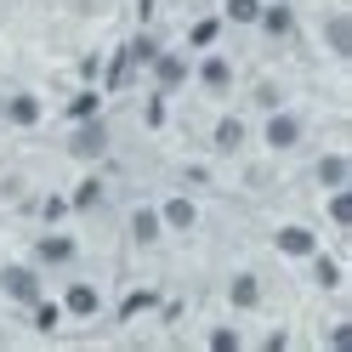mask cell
I'll return each mask as SVG.
<instances>
[{
  "mask_svg": "<svg viewBox=\"0 0 352 352\" xmlns=\"http://www.w3.org/2000/svg\"><path fill=\"white\" fill-rule=\"evenodd\" d=\"M40 296H46V273H40L34 261H0V301L34 307Z\"/></svg>",
  "mask_w": 352,
  "mask_h": 352,
  "instance_id": "obj_4",
  "label": "cell"
},
{
  "mask_svg": "<svg viewBox=\"0 0 352 352\" xmlns=\"http://www.w3.org/2000/svg\"><path fill=\"white\" fill-rule=\"evenodd\" d=\"M307 267H313V284H318V290H341V261H336V256L313 250V256H307Z\"/></svg>",
  "mask_w": 352,
  "mask_h": 352,
  "instance_id": "obj_19",
  "label": "cell"
},
{
  "mask_svg": "<svg viewBox=\"0 0 352 352\" xmlns=\"http://www.w3.org/2000/svg\"><path fill=\"white\" fill-rule=\"evenodd\" d=\"M97 114V97H74L69 102V120H91Z\"/></svg>",
  "mask_w": 352,
  "mask_h": 352,
  "instance_id": "obj_25",
  "label": "cell"
},
{
  "mask_svg": "<svg viewBox=\"0 0 352 352\" xmlns=\"http://www.w3.org/2000/svg\"><path fill=\"white\" fill-rule=\"evenodd\" d=\"M188 85H199L205 97H233V85H239V69H233V57H222V52H199L193 57V74H188Z\"/></svg>",
  "mask_w": 352,
  "mask_h": 352,
  "instance_id": "obj_5",
  "label": "cell"
},
{
  "mask_svg": "<svg viewBox=\"0 0 352 352\" xmlns=\"http://www.w3.org/2000/svg\"><path fill=\"white\" fill-rule=\"evenodd\" d=\"M205 346H216V352H239V346H245V329H239V324H210V329H205Z\"/></svg>",
  "mask_w": 352,
  "mask_h": 352,
  "instance_id": "obj_21",
  "label": "cell"
},
{
  "mask_svg": "<svg viewBox=\"0 0 352 352\" xmlns=\"http://www.w3.org/2000/svg\"><path fill=\"white\" fill-rule=\"evenodd\" d=\"M256 137H261V148H267V153H296V148L307 142V114H301V108H284V102H273L267 114H261Z\"/></svg>",
  "mask_w": 352,
  "mask_h": 352,
  "instance_id": "obj_1",
  "label": "cell"
},
{
  "mask_svg": "<svg viewBox=\"0 0 352 352\" xmlns=\"http://www.w3.org/2000/svg\"><path fill=\"white\" fill-rule=\"evenodd\" d=\"M153 301H160V296H153V290H137V296H131V301H120V313H125V318H131V313H148Z\"/></svg>",
  "mask_w": 352,
  "mask_h": 352,
  "instance_id": "obj_24",
  "label": "cell"
},
{
  "mask_svg": "<svg viewBox=\"0 0 352 352\" xmlns=\"http://www.w3.org/2000/svg\"><path fill=\"white\" fill-rule=\"evenodd\" d=\"M324 46H329V57H352V17L346 12H329L324 17Z\"/></svg>",
  "mask_w": 352,
  "mask_h": 352,
  "instance_id": "obj_17",
  "label": "cell"
},
{
  "mask_svg": "<svg viewBox=\"0 0 352 352\" xmlns=\"http://www.w3.org/2000/svg\"><path fill=\"white\" fill-rule=\"evenodd\" d=\"M188 74H193V57H188V52H153V57H148V80H153V91H160V97L182 91Z\"/></svg>",
  "mask_w": 352,
  "mask_h": 352,
  "instance_id": "obj_8",
  "label": "cell"
},
{
  "mask_svg": "<svg viewBox=\"0 0 352 352\" xmlns=\"http://www.w3.org/2000/svg\"><path fill=\"white\" fill-rule=\"evenodd\" d=\"M222 34H228L222 12H205V17H193V29H188V52H193V57H199V52H216V46H222Z\"/></svg>",
  "mask_w": 352,
  "mask_h": 352,
  "instance_id": "obj_14",
  "label": "cell"
},
{
  "mask_svg": "<svg viewBox=\"0 0 352 352\" xmlns=\"http://www.w3.org/2000/svg\"><path fill=\"white\" fill-rule=\"evenodd\" d=\"M57 307H63V324H97L108 313V296L97 278H69L57 290Z\"/></svg>",
  "mask_w": 352,
  "mask_h": 352,
  "instance_id": "obj_3",
  "label": "cell"
},
{
  "mask_svg": "<svg viewBox=\"0 0 352 352\" xmlns=\"http://www.w3.org/2000/svg\"><path fill=\"white\" fill-rule=\"evenodd\" d=\"M313 182L329 193V188H346L352 182V160L336 148V153H318V165H313Z\"/></svg>",
  "mask_w": 352,
  "mask_h": 352,
  "instance_id": "obj_15",
  "label": "cell"
},
{
  "mask_svg": "<svg viewBox=\"0 0 352 352\" xmlns=\"http://www.w3.org/2000/svg\"><path fill=\"white\" fill-rule=\"evenodd\" d=\"M125 233H131V245H137V250H160L165 222H160V210H153V205H131V216H125Z\"/></svg>",
  "mask_w": 352,
  "mask_h": 352,
  "instance_id": "obj_12",
  "label": "cell"
},
{
  "mask_svg": "<svg viewBox=\"0 0 352 352\" xmlns=\"http://www.w3.org/2000/svg\"><path fill=\"white\" fill-rule=\"evenodd\" d=\"M0 125H12V131H34V125H46V97L29 91V85H12V91L0 97Z\"/></svg>",
  "mask_w": 352,
  "mask_h": 352,
  "instance_id": "obj_7",
  "label": "cell"
},
{
  "mask_svg": "<svg viewBox=\"0 0 352 352\" xmlns=\"http://www.w3.org/2000/svg\"><path fill=\"white\" fill-rule=\"evenodd\" d=\"M29 261H34L40 273H74V267H80V239H74L69 228L52 222V228L29 245Z\"/></svg>",
  "mask_w": 352,
  "mask_h": 352,
  "instance_id": "obj_2",
  "label": "cell"
},
{
  "mask_svg": "<svg viewBox=\"0 0 352 352\" xmlns=\"http://www.w3.org/2000/svg\"><path fill=\"white\" fill-rule=\"evenodd\" d=\"M97 199H102V182L91 176V182H80V188L69 193V210H97Z\"/></svg>",
  "mask_w": 352,
  "mask_h": 352,
  "instance_id": "obj_23",
  "label": "cell"
},
{
  "mask_svg": "<svg viewBox=\"0 0 352 352\" xmlns=\"http://www.w3.org/2000/svg\"><path fill=\"white\" fill-rule=\"evenodd\" d=\"M245 142H250V125L239 120V114H222V120H216V131H210V148H216V153H239Z\"/></svg>",
  "mask_w": 352,
  "mask_h": 352,
  "instance_id": "obj_16",
  "label": "cell"
},
{
  "mask_svg": "<svg viewBox=\"0 0 352 352\" xmlns=\"http://www.w3.org/2000/svg\"><path fill=\"white\" fill-rule=\"evenodd\" d=\"M273 250H278L284 261H307V256L324 250V245H318V233L307 228V222H278V228H273Z\"/></svg>",
  "mask_w": 352,
  "mask_h": 352,
  "instance_id": "obj_9",
  "label": "cell"
},
{
  "mask_svg": "<svg viewBox=\"0 0 352 352\" xmlns=\"http://www.w3.org/2000/svg\"><path fill=\"white\" fill-rule=\"evenodd\" d=\"M324 222L336 228V233H346V228H352V182L324 193Z\"/></svg>",
  "mask_w": 352,
  "mask_h": 352,
  "instance_id": "obj_18",
  "label": "cell"
},
{
  "mask_svg": "<svg viewBox=\"0 0 352 352\" xmlns=\"http://www.w3.org/2000/svg\"><path fill=\"white\" fill-rule=\"evenodd\" d=\"M23 313L34 318V329H46V336H52V329L63 324V307H57V296H40L34 307H23Z\"/></svg>",
  "mask_w": 352,
  "mask_h": 352,
  "instance_id": "obj_22",
  "label": "cell"
},
{
  "mask_svg": "<svg viewBox=\"0 0 352 352\" xmlns=\"http://www.w3.org/2000/svg\"><path fill=\"white\" fill-rule=\"evenodd\" d=\"M153 210H160V222H165V233H193V228H199V199H193V193H165V199L160 205H153Z\"/></svg>",
  "mask_w": 352,
  "mask_h": 352,
  "instance_id": "obj_10",
  "label": "cell"
},
{
  "mask_svg": "<svg viewBox=\"0 0 352 352\" xmlns=\"http://www.w3.org/2000/svg\"><path fill=\"white\" fill-rule=\"evenodd\" d=\"M222 301H228V313H261L267 307V278H261L256 267H233L228 273V284H222Z\"/></svg>",
  "mask_w": 352,
  "mask_h": 352,
  "instance_id": "obj_6",
  "label": "cell"
},
{
  "mask_svg": "<svg viewBox=\"0 0 352 352\" xmlns=\"http://www.w3.org/2000/svg\"><path fill=\"white\" fill-rule=\"evenodd\" d=\"M256 29L267 34V40H290V34H296V6H290V0H261Z\"/></svg>",
  "mask_w": 352,
  "mask_h": 352,
  "instance_id": "obj_13",
  "label": "cell"
},
{
  "mask_svg": "<svg viewBox=\"0 0 352 352\" xmlns=\"http://www.w3.org/2000/svg\"><path fill=\"white\" fill-rule=\"evenodd\" d=\"M261 17V0H222V23L228 29H256Z\"/></svg>",
  "mask_w": 352,
  "mask_h": 352,
  "instance_id": "obj_20",
  "label": "cell"
},
{
  "mask_svg": "<svg viewBox=\"0 0 352 352\" xmlns=\"http://www.w3.org/2000/svg\"><path fill=\"white\" fill-rule=\"evenodd\" d=\"M69 153H74V160H85V165H91V160H102V153H108V125L91 114V120H74V131H69Z\"/></svg>",
  "mask_w": 352,
  "mask_h": 352,
  "instance_id": "obj_11",
  "label": "cell"
}]
</instances>
